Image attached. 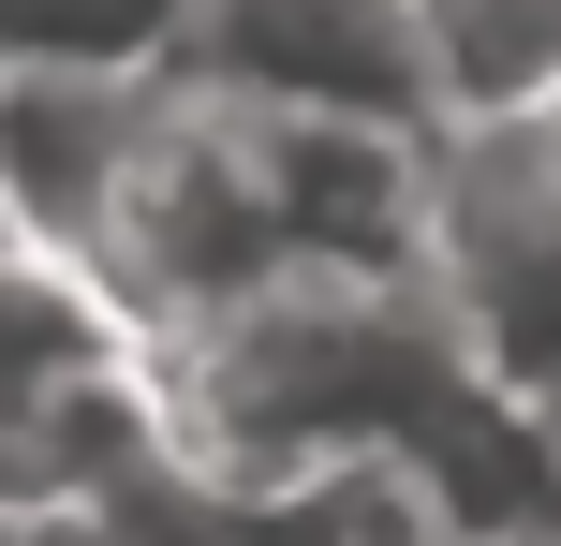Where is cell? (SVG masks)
<instances>
[{"label":"cell","mask_w":561,"mask_h":546,"mask_svg":"<svg viewBox=\"0 0 561 546\" xmlns=\"http://www.w3.org/2000/svg\"><path fill=\"white\" fill-rule=\"evenodd\" d=\"M414 295L503 414L561 429V133H428Z\"/></svg>","instance_id":"cell-1"},{"label":"cell","mask_w":561,"mask_h":546,"mask_svg":"<svg viewBox=\"0 0 561 546\" xmlns=\"http://www.w3.org/2000/svg\"><path fill=\"white\" fill-rule=\"evenodd\" d=\"M178 104L222 118H340V133H444L428 118L414 0H193L163 45Z\"/></svg>","instance_id":"cell-2"},{"label":"cell","mask_w":561,"mask_h":546,"mask_svg":"<svg viewBox=\"0 0 561 546\" xmlns=\"http://www.w3.org/2000/svg\"><path fill=\"white\" fill-rule=\"evenodd\" d=\"M222 118V104H207ZM237 163L266 193V236L296 281H414V222H428V133H340V118H222Z\"/></svg>","instance_id":"cell-3"},{"label":"cell","mask_w":561,"mask_h":546,"mask_svg":"<svg viewBox=\"0 0 561 546\" xmlns=\"http://www.w3.org/2000/svg\"><path fill=\"white\" fill-rule=\"evenodd\" d=\"M148 133H163V74H0V236L75 281Z\"/></svg>","instance_id":"cell-4"},{"label":"cell","mask_w":561,"mask_h":546,"mask_svg":"<svg viewBox=\"0 0 561 546\" xmlns=\"http://www.w3.org/2000/svg\"><path fill=\"white\" fill-rule=\"evenodd\" d=\"M444 133H561V0H414Z\"/></svg>","instance_id":"cell-5"},{"label":"cell","mask_w":561,"mask_h":546,"mask_svg":"<svg viewBox=\"0 0 561 546\" xmlns=\"http://www.w3.org/2000/svg\"><path fill=\"white\" fill-rule=\"evenodd\" d=\"M89 370H134V355H118V325L89 311L59 266L0 252V429H15V414H45L59 384H89Z\"/></svg>","instance_id":"cell-6"},{"label":"cell","mask_w":561,"mask_h":546,"mask_svg":"<svg viewBox=\"0 0 561 546\" xmlns=\"http://www.w3.org/2000/svg\"><path fill=\"white\" fill-rule=\"evenodd\" d=\"M193 0H0V74H163Z\"/></svg>","instance_id":"cell-7"},{"label":"cell","mask_w":561,"mask_h":546,"mask_svg":"<svg viewBox=\"0 0 561 546\" xmlns=\"http://www.w3.org/2000/svg\"><path fill=\"white\" fill-rule=\"evenodd\" d=\"M0 252H15V236H0Z\"/></svg>","instance_id":"cell-8"}]
</instances>
